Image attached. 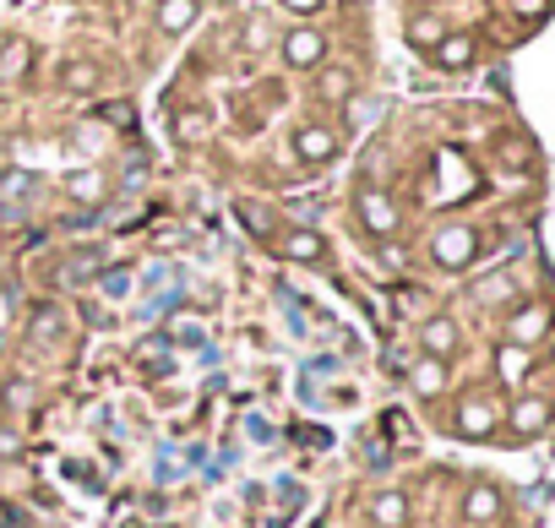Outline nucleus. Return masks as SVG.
<instances>
[{
  "label": "nucleus",
  "instance_id": "nucleus-1",
  "mask_svg": "<svg viewBox=\"0 0 555 528\" xmlns=\"http://www.w3.org/2000/svg\"><path fill=\"white\" fill-rule=\"evenodd\" d=\"M354 218H360V229H365L371 240H392V234L403 229V213H398V202H392L382 185H360V191H354Z\"/></svg>",
  "mask_w": 555,
  "mask_h": 528
},
{
  "label": "nucleus",
  "instance_id": "nucleus-2",
  "mask_svg": "<svg viewBox=\"0 0 555 528\" xmlns=\"http://www.w3.org/2000/svg\"><path fill=\"white\" fill-rule=\"evenodd\" d=\"M474 256H479V234L468 229V223H447V229H436V240H430V261L441 273H463V268H474Z\"/></svg>",
  "mask_w": 555,
  "mask_h": 528
},
{
  "label": "nucleus",
  "instance_id": "nucleus-3",
  "mask_svg": "<svg viewBox=\"0 0 555 528\" xmlns=\"http://www.w3.org/2000/svg\"><path fill=\"white\" fill-rule=\"evenodd\" d=\"M278 61H284L289 72H317L327 61V34L311 28V23H295L284 39H278Z\"/></svg>",
  "mask_w": 555,
  "mask_h": 528
},
{
  "label": "nucleus",
  "instance_id": "nucleus-4",
  "mask_svg": "<svg viewBox=\"0 0 555 528\" xmlns=\"http://www.w3.org/2000/svg\"><path fill=\"white\" fill-rule=\"evenodd\" d=\"M289 147H295V158H300L306 169H322V164H333V158L344 153V137H338L333 126H322V120H306V126H295Z\"/></svg>",
  "mask_w": 555,
  "mask_h": 528
},
{
  "label": "nucleus",
  "instance_id": "nucleus-5",
  "mask_svg": "<svg viewBox=\"0 0 555 528\" xmlns=\"http://www.w3.org/2000/svg\"><path fill=\"white\" fill-rule=\"evenodd\" d=\"M202 23V0H158L153 7V28L164 34V39H180V34H191Z\"/></svg>",
  "mask_w": 555,
  "mask_h": 528
},
{
  "label": "nucleus",
  "instance_id": "nucleus-6",
  "mask_svg": "<svg viewBox=\"0 0 555 528\" xmlns=\"http://www.w3.org/2000/svg\"><path fill=\"white\" fill-rule=\"evenodd\" d=\"M452 430L468 436V441H485V436L495 430V403H490V398H463L457 414H452Z\"/></svg>",
  "mask_w": 555,
  "mask_h": 528
},
{
  "label": "nucleus",
  "instance_id": "nucleus-7",
  "mask_svg": "<svg viewBox=\"0 0 555 528\" xmlns=\"http://www.w3.org/2000/svg\"><path fill=\"white\" fill-rule=\"evenodd\" d=\"M474 55H479V39H474V34H447V39L430 50V61H436L441 72H468Z\"/></svg>",
  "mask_w": 555,
  "mask_h": 528
},
{
  "label": "nucleus",
  "instance_id": "nucleus-8",
  "mask_svg": "<svg viewBox=\"0 0 555 528\" xmlns=\"http://www.w3.org/2000/svg\"><path fill=\"white\" fill-rule=\"evenodd\" d=\"M420 344H425V355H430V360H452V355H457V344H463V333H457V322H452V317H430V322H425V333H420Z\"/></svg>",
  "mask_w": 555,
  "mask_h": 528
},
{
  "label": "nucleus",
  "instance_id": "nucleus-9",
  "mask_svg": "<svg viewBox=\"0 0 555 528\" xmlns=\"http://www.w3.org/2000/svg\"><path fill=\"white\" fill-rule=\"evenodd\" d=\"M278 250H284L289 261H306V268H317V261H327V240L317 229H289L284 240H278Z\"/></svg>",
  "mask_w": 555,
  "mask_h": 528
},
{
  "label": "nucleus",
  "instance_id": "nucleus-10",
  "mask_svg": "<svg viewBox=\"0 0 555 528\" xmlns=\"http://www.w3.org/2000/svg\"><path fill=\"white\" fill-rule=\"evenodd\" d=\"M207 137H212V110L191 104V110L175 115V142H180V147H196V142H207Z\"/></svg>",
  "mask_w": 555,
  "mask_h": 528
},
{
  "label": "nucleus",
  "instance_id": "nucleus-11",
  "mask_svg": "<svg viewBox=\"0 0 555 528\" xmlns=\"http://www.w3.org/2000/svg\"><path fill=\"white\" fill-rule=\"evenodd\" d=\"M544 333H550V306H539V300H533V306H522V311L512 317V344H522V349H528V344H539Z\"/></svg>",
  "mask_w": 555,
  "mask_h": 528
},
{
  "label": "nucleus",
  "instance_id": "nucleus-12",
  "mask_svg": "<svg viewBox=\"0 0 555 528\" xmlns=\"http://www.w3.org/2000/svg\"><path fill=\"white\" fill-rule=\"evenodd\" d=\"M506 425H512L517 436H539V430L550 425V403H544V398H517L512 414H506Z\"/></svg>",
  "mask_w": 555,
  "mask_h": 528
},
{
  "label": "nucleus",
  "instance_id": "nucleus-13",
  "mask_svg": "<svg viewBox=\"0 0 555 528\" xmlns=\"http://www.w3.org/2000/svg\"><path fill=\"white\" fill-rule=\"evenodd\" d=\"M463 517H468V523H495V517H501V490L485 485V479L468 485V495H463Z\"/></svg>",
  "mask_w": 555,
  "mask_h": 528
},
{
  "label": "nucleus",
  "instance_id": "nucleus-14",
  "mask_svg": "<svg viewBox=\"0 0 555 528\" xmlns=\"http://www.w3.org/2000/svg\"><path fill=\"white\" fill-rule=\"evenodd\" d=\"M28 66H34V44L28 39H0V82H17V77H28Z\"/></svg>",
  "mask_w": 555,
  "mask_h": 528
},
{
  "label": "nucleus",
  "instance_id": "nucleus-15",
  "mask_svg": "<svg viewBox=\"0 0 555 528\" xmlns=\"http://www.w3.org/2000/svg\"><path fill=\"white\" fill-rule=\"evenodd\" d=\"M371 523H376V528H403V523H409V495H403V490L371 495Z\"/></svg>",
  "mask_w": 555,
  "mask_h": 528
},
{
  "label": "nucleus",
  "instance_id": "nucleus-16",
  "mask_svg": "<svg viewBox=\"0 0 555 528\" xmlns=\"http://www.w3.org/2000/svg\"><path fill=\"white\" fill-rule=\"evenodd\" d=\"M528 365H533V355H528L522 344H495V376H501L506 387H517V382L528 376Z\"/></svg>",
  "mask_w": 555,
  "mask_h": 528
},
{
  "label": "nucleus",
  "instance_id": "nucleus-17",
  "mask_svg": "<svg viewBox=\"0 0 555 528\" xmlns=\"http://www.w3.org/2000/svg\"><path fill=\"white\" fill-rule=\"evenodd\" d=\"M409 387L420 392V398H436V392H447V360H414V371H409Z\"/></svg>",
  "mask_w": 555,
  "mask_h": 528
},
{
  "label": "nucleus",
  "instance_id": "nucleus-18",
  "mask_svg": "<svg viewBox=\"0 0 555 528\" xmlns=\"http://www.w3.org/2000/svg\"><path fill=\"white\" fill-rule=\"evenodd\" d=\"M403 39H409L414 50H425V55H430V50L447 39V23H441V17H409V23H403Z\"/></svg>",
  "mask_w": 555,
  "mask_h": 528
},
{
  "label": "nucleus",
  "instance_id": "nucleus-19",
  "mask_svg": "<svg viewBox=\"0 0 555 528\" xmlns=\"http://www.w3.org/2000/svg\"><path fill=\"white\" fill-rule=\"evenodd\" d=\"M66 196H77V202H104L109 196V180L99 175V169H77V175H66Z\"/></svg>",
  "mask_w": 555,
  "mask_h": 528
},
{
  "label": "nucleus",
  "instance_id": "nucleus-20",
  "mask_svg": "<svg viewBox=\"0 0 555 528\" xmlns=\"http://www.w3.org/2000/svg\"><path fill=\"white\" fill-rule=\"evenodd\" d=\"M61 333H66V317L55 306H44V311L28 317V344H61Z\"/></svg>",
  "mask_w": 555,
  "mask_h": 528
},
{
  "label": "nucleus",
  "instance_id": "nucleus-21",
  "mask_svg": "<svg viewBox=\"0 0 555 528\" xmlns=\"http://www.w3.org/2000/svg\"><path fill=\"white\" fill-rule=\"evenodd\" d=\"M61 82H66L72 93H93V88L104 82V72H99L93 61H66V66H61Z\"/></svg>",
  "mask_w": 555,
  "mask_h": 528
},
{
  "label": "nucleus",
  "instance_id": "nucleus-22",
  "mask_svg": "<svg viewBox=\"0 0 555 528\" xmlns=\"http://www.w3.org/2000/svg\"><path fill=\"white\" fill-rule=\"evenodd\" d=\"M506 7H512V12L522 17V23H539V17L550 12V0H506Z\"/></svg>",
  "mask_w": 555,
  "mask_h": 528
},
{
  "label": "nucleus",
  "instance_id": "nucleus-23",
  "mask_svg": "<svg viewBox=\"0 0 555 528\" xmlns=\"http://www.w3.org/2000/svg\"><path fill=\"white\" fill-rule=\"evenodd\" d=\"M278 7H284L289 17H317V12L327 7V0H278Z\"/></svg>",
  "mask_w": 555,
  "mask_h": 528
},
{
  "label": "nucleus",
  "instance_id": "nucleus-24",
  "mask_svg": "<svg viewBox=\"0 0 555 528\" xmlns=\"http://www.w3.org/2000/svg\"><path fill=\"white\" fill-rule=\"evenodd\" d=\"M34 185V175H23V169H12V175H0V191H7V196H23Z\"/></svg>",
  "mask_w": 555,
  "mask_h": 528
},
{
  "label": "nucleus",
  "instance_id": "nucleus-25",
  "mask_svg": "<svg viewBox=\"0 0 555 528\" xmlns=\"http://www.w3.org/2000/svg\"><path fill=\"white\" fill-rule=\"evenodd\" d=\"M245 44H250V50H256V44H267V23H261V17H250V23H245Z\"/></svg>",
  "mask_w": 555,
  "mask_h": 528
},
{
  "label": "nucleus",
  "instance_id": "nucleus-26",
  "mask_svg": "<svg viewBox=\"0 0 555 528\" xmlns=\"http://www.w3.org/2000/svg\"><path fill=\"white\" fill-rule=\"evenodd\" d=\"M550 360H555V344H550Z\"/></svg>",
  "mask_w": 555,
  "mask_h": 528
}]
</instances>
